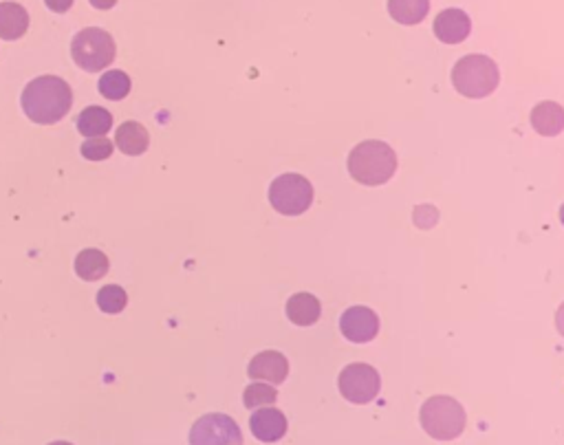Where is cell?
<instances>
[{
	"mask_svg": "<svg viewBox=\"0 0 564 445\" xmlns=\"http://www.w3.org/2000/svg\"><path fill=\"white\" fill-rule=\"evenodd\" d=\"M20 104H23L24 115L33 124L49 126V124H56L62 117H67V113L71 111L73 91L62 78L40 75L24 87Z\"/></svg>",
	"mask_w": 564,
	"mask_h": 445,
	"instance_id": "obj_1",
	"label": "cell"
},
{
	"mask_svg": "<svg viewBox=\"0 0 564 445\" xmlns=\"http://www.w3.org/2000/svg\"><path fill=\"white\" fill-rule=\"evenodd\" d=\"M397 170V154L379 139L357 144L348 154V172L362 186H384Z\"/></svg>",
	"mask_w": 564,
	"mask_h": 445,
	"instance_id": "obj_2",
	"label": "cell"
},
{
	"mask_svg": "<svg viewBox=\"0 0 564 445\" xmlns=\"http://www.w3.org/2000/svg\"><path fill=\"white\" fill-rule=\"evenodd\" d=\"M498 82H501L498 64L492 58L481 56V53L461 58L452 69V84L463 97H487V95L496 91Z\"/></svg>",
	"mask_w": 564,
	"mask_h": 445,
	"instance_id": "obj_3",
	"label": "cell"
},
{
	"mask_svg": "<svg viewBox=\"0 0 564 445\" xmlns=\"http://www.w3.org/2000/svg\"><path fill=\"white\" fill-rule=\"evenodd\" d=\"M419 422H421V428L437 441H454L466 430L467 417L457 399L437 394V397L423 402L421 410H419Z\"/></svg>",
	"mask_w": 564,
	"mask_h": 445,
	"instance_id": "obj_4",
	"label": "cell"
},
{
	"mask_svg": "<svg viewBox=\"0 0 564 445\" xmlns=\"http://www.w3.org/2000/svg\"><path fill=\"white\" fill-rule=\"evenodd\" d=\"M115 53H117V47H115L113 36L99 27L82 29L71 42L73 62L87 73H97L111 67Z\"/></svg>",
	"mask_w": 564,
	"mask_h": 445,
	"instance_id": "obj_5",
	"label": "cell"
},
{
	"mask_svg": "<svg viewBox=\"0 0 564 445\" xmlns=\"http://www.w3.org/2000/svg\"><path fill=\"white\" fill-rule=\"evenodd\" d=\"M269 203L284 217H300L313 203V186L307 177L296 172L281 174L269 186Z\"/></svg>",
	"mask_w": 564,
	"mask_h": 445,
	"instance_id": "obj_6",
	"label": "cell"
},
{
	"mask_svg": "<svg viewBox=\"0 0 564 445\" xmlns=\"http://www.w3.org/2000/svg\"><path fill=\"white\" fill-rule=\"evenodd\" d=\"M337 386L347 402L364 406V403H371L379 394V390H382V377H379V373L371 364H348L339 373Z\"/></svg>",
	"mask_w": 564,
	"mask_h": 445,
	"instance_id": "obj_7",
	"label": "cell"
},
{
	"mask_svg": "<svg viewBox=\"0 0 564 445\" xmlns=\"http://www.w3.org/2000/svg\"><path fill=\"white\" fill-rule=\"evenodd\" d=\"M190 445H243V432L227 414H203L190 430Z\"/></svg>",
	"mask_w": 564,
	"mask_h": 445,
	"instance_id": "obj_8",
	"label": "cell"
},
{
	"mask_svg": "<svg viewBox=\"0 0 564 445\" xmlns=\"http://www.w3.org/2000/svg\"><path fill=\"white\" fill-rule=\"evenodd\" d=\"M339 331L353 344H366L377 338L379 318L368 307H351L339 318Z\"/></svg>",
	"mask_w": 564,
	"mask_h": 445,
	"instance_id": "obj_9",
	"label": "cell"
},
{
	"mask_svg": "<svg viewBox=\"0 0 564 445\" xmlns=\"http://www.w3.org/2000/svg\"><path fill=\"white\" fill-rule=\"evenodd\" d=\"M247 375L256 382L264 384H282L289 375V362L282 353L278 351H263L254 355L249 362Z\"/></svg>",
	"mask_w": 564,
	"mask_h": 445,
	"instance_id": "obj_10",
	"label": "cell"
},
{
	"mask_svg": "<svg viewBox=\"0 0 564 445\" xmlns=\"http://www.w3.org/2000/svg\"><path fill=\"white\" fill-rule=\"evenodd\" d=\"M249 430L263 443H276L287 434V417L278 408H258L249 419Z\"/></svg>",
	"mask_w": 564,
	"mask_h": 445,
	"instance_id": "obj_11",
	"label": "cell"
},
{
	"mask_svg": "<svg viewBox=\"0 0 564 445\" xmlns=\"http://www.w3.org/2000/svg\"><path fill=\"white\" fill-rule=\"evenodd\" d=\"M472 32V20L463 9H443L434 20V36L446 44L463 42Z\"/></svg>",
	"mask_w": 564,
	"mask_h": 445,
	"instance_id": "obj_12",
	"label": "cell"
},
{
	"mask_svg": "<svg viewBox=\"0 0 564 445\" xmlns=\"http://www.w3.org/2000/svg\"><path fill=\"white\" fill-rule=\"evenodd\" d=\"M29 29V14L23 5L5 0L0 3V38L3 40H18L27 33Z\"/></svg>",
	"mask_w": 564,
	"mask_h": 445,
	"instance_id": "obj_13",
	"label": "cell"
},
{
	"mask_svg": "<svg viewBox=\"0 0 564 445\" xmlns=\"http://www.w3.org/2000/svg\"><path fill=\"white\" fill-rule=\"evenodd\" d=\"M320 300L313 296V293H293L287 300V318L293 324H298V327H311V324H316L320 320Z\"/></svg>",
	"mask_w": 564,
	"mask_h": 445,
	"instance_id": "obj_14",
	"label": "cell"
},
{
	"mask_svg": "<svg viewBox=\"0 0 564 445\" xmlns=\"http://www.w3.org/2000/svg\"><path fill=\"white\" fill-rule=\"evenodd\" d=\"M115 146L122 150L124 154H143L151 146V134L139 122H124L115 133Z\"/></svg>",
	"mask_w": 564,
	"mask_h": 445,
	"instance_id": "obj_15",
	"label": "cell"
},
{
	"mask_svg": "<svg viewBox=\"0 0 564 445\" xmlns=\"http://www.w3.org/2000/svg\"><path fill=\"white\" fill-rule=\"evenodd\" d=\"M532 126L542 137H556L564 128V111L558 102H541L532 111Z\"/></svg>",
	"mask_w": 564,
	"mask_h": 445,
	"instance_id": "obj_16",
	"label": "cell"
},
{
	"mask_svg": "<svg viewBox=\"0 0 564 445\" xmlns=\"http://www.w3.org/2000/svg\"><path fill=\"white\" fill-rule=\"evenodd\" d=\"M76 124L79 134H84L87 139L104 137L113 128V115L102 107H88L79 113Z\"/></svg>",
	"mask_w": 564,
	"mask_h": 445,
	"instance_id": "obj_17",
	"label": "cell"
},
{
	"mask_svg": "<svg viewBox=\"0 0 564 445\" xmlns=\"http://www.w3.org/2000/svg\"><path fill=\"white\" fill-rule=\"evenodd\" d=\"M430 12V0H388V14L399 24H419Z\"/></svg>",
	"mask_w": 564,
	"mask_h": 445,
	"instance_id": "obj_18",
	"label": "cell"
},
{
	"mask_svg": "<svg viewBox=\"0 0 564 445\" xmlns=\"http://www.w3.org/2000/svg\"><path fill=\"white\" fill-rule=\"evenodd\" d=\"M108 267H111V263H108L106 254L99 252V249H82L76 258V273L88 283L106 276Z\"/></svg>",
	"mask_w": 564,
	"mask_h": 445,
	"instance_id": "obj_19",
	"label": "cell"
},
{
	"mask_svg": "<svg viewBox=\"0 0 564 445\" xmlns=\"http://www.w3.org/2000/svg\"><path fill=\"white\" fill-rule=\"evenodd\" d=\"M99 93L104 95L106 99H111V102H119V99L126 97L128 93H131V78H128V73L124 71H108L104 73L102 78H99Z\"/></svg>",
	"mask_w": 564,
	"mask_h": 445,
	"instance_id": "obj_20",
	"label": "cell"
},
{
	"mask_svg": "<svg viewBox=\"0 0 564 445\" xmlns=\"http://www.w3.org/2000/svg\"><path fill=\"white\" fill-rule=\"evenodd\" d=\"M128 304V296L119 284H106L97 292V307L108 316L122 313Z\"/></svg>",
	"mask_w": 564,
	"mask_h": 445,
	"instance_id": "obj_21",
	"label": "cell"
},
{
	"mask_svg": "<svg viewBox=\"0 0 564 445\" xmlns=\"http://www.w3.org/2000/svg\"><path fill=\"white\" fill-rule=\"evenodd\" d=\"M278 399V390L272 386V384L264 382H254L245 388L243 393V402L247 408H264L276 403Z\"/></svg>",
	"mask_w": 564,
	"mask_h": 445,
	"instance_id": "obj_22",
	"label": "cell"
},
{
	"mask_svg": "<svg viewBox=\"0 0 564 445\" xmlns=\"http://www.w3.org/2000/svg\"><path fill=\"white\" fill-rule=\"evenodd\" d=\"M115 144L106 137H91L82 144V157L88 162H104L113 154Z\"/></svg>",
	"mask_w": 564,
	"mask_h": 445,
	"instance_id": "obj_23",
	"label": "cell"
},
{
	"mask_svg": "<svg viewBox=\"0 0 564 445\" xmlns=\"http://www.w3.org/2000/svg\"><path fill=\"white\" fill-rule=\"evenodd\" d=\"M73 3H76V0H44V5H47L53 14H67L69 9L73 7Z\"/></svg>",
	"mask_w": 564,
	"mask_h": 445,
	"instance_id": "obj_24",
	"label": "cell"
},
{
	"mask_svg": "<svg viewBox=\"0 0 564 445\" xmlns=\"http://www.w3.org/2000/svg\"><path fill=\"white\" fill-rule=\"evenodd\" d=\"M91 5L95 9H102V12H106V9H113L115 5H117V0H91Z\"/></svg>",
	"mask_w": 564,
	"mask_h": 445,
	"instance_id": "obj_25",
	"label": "cell"
},
{
	"mask_svg": "<svg viewBox=\"0 0 564 445\" xmlns=\"http://www.w3.org/2000/svg\"><path fill=\"white\" fill-rule=\"evenodd\" d=\"M49 445H73V443H69V441H53V443H49Z\"/></svg>",
	"mask_w": 564,
	"mask_h": 445,
	"instance_id": "obj_26",
	"label": "cell"
}]
</instances>
